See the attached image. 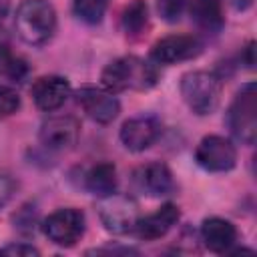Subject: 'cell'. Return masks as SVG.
I'll return each instance as SVG.
<instances>
[{"instance_id": "3", "label": "cell", "mask_w": 257, "mask_h": 257, "mask_svg": "<svg viewBox=\"0 0 257 257\" xmlns=\"http://www.w3.org/2000/svg\"><path fill=\"white\" fill-rule=\"evenodd\" d=\"M181 96L185 104L199 116L215 112L221 100V78L215 72L193 70L181 78Z\"/></svg>"}, {"instance_id": "24", "label": "cell", "mask_w": 257, "mask_h": 257, "mask_svg": "<svg viewBox=\"0 0 257 257\" xmlns=\"http://www.w3.org/2000/svg\"><path fill=\"white\" fill-rule=\"evenodd\" d=\"M0 255H8V257H32V255H40V251L30 245V243H8L4 247H0Z\"/></svg>"}, {"instance_id": "22", "label": "cell", "mask_w": 257, "mask_h": 257, "mask_svg": "<svg viewBox=\"0 0 257 257\" xmlns=\"http://www.w3.org/2000/svg\"><path fill=\"white\" fill-rule=\"evenodd\" d=\"M20 108V96L10 86H0V118L14 114Z\"/></svg>"}, {"instance_id": "25", "label": "cell", "mask_w": 257, "mask_h": 257, "mask_svg": "<svg viewBox=\"0 0 257 257\" xmlns=\"http://www.w3.org/2000/svg\"><path fill=\"white\" fill-rule=\"evenodd\" d=\"M16 189H18V183L10 175L0 173V209L10 203V199L14 197Z\"/></svg>"}, {"instance_id": "19", "label": "cell", "mask_w": 257, "mask_h": 257, "mask_svg": "<svg viewBox=\"0 0 257 257\" xmlns=\"http://www.w3.org/2000/svg\"><path fill=\"white\" fill-rule=\"evenodd\" d=\"M28 76V66L22 58L10 54L6 48H0V86L20 84Z\"/></svg>"}, {"instance_id": "14", "label": "cell", "mask_w": 257, "mask_h": 257, "mask_svg": "<svg viewBox=\"0 0 257 257\" xmlns=\"http://www.w3.org/2000/svg\"><path fill=\"white\" fill-rule=\"evenodd\" d=\"M177 221H179V207L173 203H165L151 215L145 217L139 215L133 227V235L143 241H157L165 237L177 225Z\"/></svg>"}, {"instance_id": "4", "label": "cell", "mask_w": 257, "mask_h": 257, "mask_svg": "<svg viewBox=\"0 0 257 257\" xmlns=\"http://www.w3.org/2000/svg\"><path fill=\"white\" fill-rule=\"evenodd\" d=\"M227 126L233 139L243 145H253L257 135V92L255 82H247L235 94L227 110Z\"/></svg>"}, {"instance_id": "8", "label": "cell", "mask_w": 257, "mask_h": 257, "mask_svg": "<svg viewBox=\"0 0 257 257\" xmlns=\"http://www.w3.org/2000/svg\"><path fill=\"white\" fill-rule=\"evenodd\" d=\"M203 52V40L195 34H171L157 40L151 48V60L155 64H177L193 60Z\"/></svg>"}, {"instance_id": "9", "label": "cell", "mask_w": 257, "mask_h": 257, "mask_svg": "<svg viewBox=\"0 0 257 257\" xmlns=\"http://www.w3.org/2000/svg\"><path fill=\"white\" fill-rule=\"evenodd\" d=\"M80 135V122L70 114H54L48 116L38 131V139L48 151H68L76 145Z\"/></svg>"}, {"instance_id": "16", "label": "cell", "mask_w": 257, "mask_h": 257, "mask_svg": "<svg viewBox=\"0 0 257 257\" xmlns=\"http://www.w3.org/2000/svg\"><path fill=\"white\" fill-rule=\"evenodd\" d=\"M189 12L197 28L209 34H217L225 24L221 0H193Z\"/></svg>"}, {"instance_id": "20", "label": "cell", "mask_w": 257, "mask_h": 257, "mask_svg": "<svg viewBox=\"0 0 257 257\" xmlns=\"http://www.w3.org/2000/svg\"><path fill=\"white\" fill-rule=\"evenodd\" d=\"M108 0H72V12L86 24H98L104 18Z\"/></svg>"}, {"instance_id": "5", "label": "cell", "mask_w": 257, "mask_h": 257, "mask_svg": "<svg viewBox=\"0 0 257 257\" xmlns=\"http://www.w3.org/2000/svg\"><path fill=\"white\" fill-rule=\"evenodd\" d=\"M98 219L106 231L116 235L133 233V227L139 219V205L133 197L122 193H110L100 197L98 203Z\"/></svg>"}, {"instance_id": "26", "label": "cell", "mask_w": 257, "mask_h": 257, "mask_svg": "<svg viewBox=\"0 0 257 257\" xmlns=\"http://www.w3.org/2000/svg\"><path fill=\"white\" fill-rule=\"evenodd\" d=\"M86 253H137V251H133V249H92Z\"/></svg>"}, {"instance_id": "18", "label": "cell", "mask_w": 257, "mask_h": 257, "mask_svg": "<svg viewBox=\"0 0 257 257\" xmlns=\"http://www.w3.org/2000/svg\"><path fill=\"white\" fill-rule=\"evenodd\" d=\"M120 26L126 36L139 38L149 26V8L145 0H133L120 14Z\"/></svg>"}, {"instance_id": "23", "label": "cell", "mask_w": 257, "mask_h": 257, "mask_svg": "<svg viewBox=\"0 0 257 257\" xmlns=\"http://www.w3.org/2000/svg\"><path fill=\"white\" fill-rule=\"evenodd\" d=\"M34 207L26 205L18 211V215H14V227H18L20 231L26 233H34V225H36V211H32Z\"/></svg>"}, {"instance_id": "13", "label": "cell", "mask_w": 257, "mask_h": 257, "mask_svg": "<svg viewBox=\"0 0 257 257\" xmlns=\"http://www.w3.org/2000/svg\"><path fill=\"white\" fill-rule=\"evenodd\" d=\"M70 92H72L70 82L58 74L40 76L34 80V84L30 88L32 100H34L36 108H40L42 112H52V110L60 108L66 102V98L70 96Z\"/></svg>"}, {"instance_id": "6", "label": "cell", "mask_w": 257, "mask_h": 257, "mask_svg": "<svg viewBox=\"0 0 257 257\" xmlns=\"http://www.w3.org/2000/svg\"><path fill=\"white\" fill-rule=\"evenodd\" d=\"M84 213L74 207L56 209L42 221V233L58 247H72L84 235Z\"/></svg>"}, {"instance_id": "1", "label": "cell", "mask_w": 257, "mask_h": 257, "mask_svg": "<svg viewBox=\"0 0 257 257\" xmlns=\"http://www.w3.org/2000/svg\"><path fill=\"white\" fill-rule=\"evenodd\" d=\"M159 80V68L149 58L139 56H120L108 62L100 72L102 88L108 92L122 90H149Z\"/></svg>"}, {"instance_id": "2", "label": "cell", "mask_w": 257, "mask_h": 257, "mask_svg": "<svg viewBox=\"0 0 257 257\" xmlns=\"http://www.w3.org/2000/svg\"><path fill=\"white\" fill-rule=\"evenodd\" d=\"M14 28L30 46L46 44L56 32V12L46 0H22L14 14Z\"/></svg>"}, {"instance_id": "7", "label": "cell", "mask_w": 257, "mask_h": 257, "mask_svg": "<svg viewBox=\"0 0 257 257\" xmlns=\"http://www.w3.org/2000/svg\"><path fill=\"white\" fill-rule=\"evenodd\" d=\"M195 161L209 173H225L237 165V149L225 137L207 135L195 149Z\"/></svg>"}, {"instance_id": "10", "label": "cell", "mask_w": 257, "mask_h": 257, "mask_svg": "<svg viewBox=\"0 0 257 257\" xmlns=\"http://www.w3.org/2000/svg\"><path fill=\"white\" fill-rule=\"evenodd\" d=\"M76 102L84 110V114L98 124L112 122L120 112L118 98L114 96V92H108L106 88L80 86L76 90Z\"/></svg>"}, {"instance_id": "21", "label": "cell", "mask_w": 257, "mask_h": 257, "mask_svg": "<svg viewBox=\"0 0 257 257\" xmlns=\"http://www.w3.org/2000/svg\"><path fill=\"white\" fill-rule=\"evenodd\" d=\"M187 2L189 0H157V8H159V14L163 20L177 22L185 12Z\"/></svg>"}, {"instance_id": "12", "label": "cell", "mask_w": 257, "mask_h": 257, "mask_svg": "<svg viewBox=\"0 0 257 257\" xmlns=\"http://www.w3.org/2000/svg\"><path fill=\"white\" fill-rule=\"evenodd\" d=\"M135 187L147 197H167L175 191V179L165 163H147L133 173Z\"/></svg>"}, {"instance_id": "27", "label": "cell", "mask_w": 257, "mask_h": 257, "mask_svg": "<svg viewBox=\"0 0 257 257\" xmlns=\"http://www.w3.org/2000/svg\"><path fill=\"white\" fill-rule=\"evenodd\" d=\"M231 2V6L235 8V10H245V8H249V4H251V0H229Z\"/></svg>"}, {"instance_id": "15", "label": "cell", "mask_w": 257, "mask_h": 257, "mask_svg": "<svg viewBox=\"0 0 257 257\" xmlns=\"http://www.w3.org/2000/svg\"><path fill=\"white\" fill-rule=\"evenodd\" d=\"M201 241L211 253H229L237 243V229L227 219L209 217L201 225Z\"/></svg>"}, {"instance_id": "11", "label": "cell", "mask_w": 257, "mask_h": 257, "mask_svg": "<svg viewBox=\"0 0 257 257\" xmlns=\"http://www.w3.org/2000/svg\"><path fill=\"white\" fill-rule=\"evenodd\" d=\"M163 133V124L155 114H137L122 122L120 126V143L124 149L133 153H141L157 143V139Z\"/></svg>"}, {"instance_id": "17", "label": "cell", "mask_w": 257, "mask_h": 257, "mask_svg": "<svg viewBox=\"0 0 257 257\" xmlns=\"http://www.w3.org/2000/svg\"><path fill=\"white\" fill-rule=\"evenodd\" d=\"M116 167L112 163H96L84 175V187L94 197H106L116 191Z\"/></svg>"}]
</instances>
